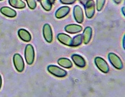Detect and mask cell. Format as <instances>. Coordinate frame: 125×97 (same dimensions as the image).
<instances>
[{
	"label": "cell",
	"instance_id": "obj_20",
	"mask_svg": "<svg viewBox=\"0 0 125 97\" xmlns=\"http://www.w3.org/2000/svg\"><path fill=\"white\" fill-rule=\"evenodd\" d=\"M105 0H96V9L98 11H100L103 9L104 6L105 5Z\"/></svg>",
	"mask_w": 125,
	"mask_h": 97
},
{
	"label": "cell",
	"instance_id": "obj_15",
	"mask_svg": "<svg viewBox=\"0 0 125 97\" xmlns=\"http://www.w3.org/2000/svg\"><path fill=\"white\" fill-rule=\"evenodd\" d=\"M18 34L20 39L24 42H29L31 40V34L24 29H20L18 31Z\"/></svg>",
	"mask_w": 125,
	"mask_h": 97
},
{
	"label": "cell",
	"instance_id": "obj_8",
	"mask_svg": "<svg viewBox=\"0 0 125 97\" xmlns=\"http://www.w3.org/2000/svg\"><path fill=\"white\" fill-rule=\"evenodd\" d=\"M73 14H74V18L78 23H83L84 20L83 12L82 8L80 5H76L74 7Z\"/></svg>",
	"mask_w": 125,
	"mask_h": 97
},
{
	"label": "cell",
	"instance_id": "obj_23",
	"mask_svg": "<svg viewBox=\"0 0 125 97\" xmlns=\"http://www.w3.org/2000/svg\"><path fill=\"white\" fill-rule=\"evenodd\" d=\"M113 1L115 2V3L119 4V3H121V1H122V0H113Z\"/></svg>",
	"mask_w": 125,
	"mask_h": 97
},
{
	"label": "cell",
	"instance_id": "obj_22",
	"mask_svg": "<svg viewBox=\"0 0 125 97\" xmlns=\"http://www.w3.org/2000/svg\"><path fill=\"white\" fill-rule=\"evenodd\" d=\"M76 0H60V2L62 4L65 5H71L75 3Z\"/></svg>",
	"mask_w": 125,
	"mask_h": 97
},
{
	"label": "cell",
	"instance_id": "obj_1",
	"mask_svg": "<svg viewBox=\"0 0 125 97\" xmlns=\"http://www.w3.org/2000/svg\"><path fill=\"white\" fill-rule=\"evenodd\" d=\"M25 59L28 65H32L35 60V50L31 44H27L25 48Z\"/></svg>",
	"mask_w": 125,
	"mask_h": 97
},
{
	"label": "cell",
	"instance_id": "obj_17",
	"mask_svg": "<svg viewBox=\"0 0 125 97\" xmlns=\"http://www.w3.org/2000/svg\"><path fill=\"white\" fill-rule=\"evenodd\" d=\"M58 63L61 66L66 68H70L72 66V63L70 59L67 58H60L57 61Z\"/></svg>",
	"mask_w": 125,
	"mask_h": 97
},
{
	"label": "cell",
	"instance_id": "obj_24",
	"mask_svg": "<svg viewBox=\"0 0 125 97\" xmlns=\"http://www.w3.org/2000/svg\"><path fill=\"white\" fill-rule=\"evenodd\" d=\"M1 84H2V80H1V76L0 75V89L1 87Z\"/></svg>",
	"mask_w": 125,
	"mask_h": 97
},
{
	"label": "cell",
	"instance_id": "obj_29",
	"mask_svg": "<svg viewBox=\"0 0 125 97\" xmlns=\"http://www.w3.org/2000/svg\"><path fill=\"white\" fill-rule=\"evenodd\" d=\"M0 1H2V0H0Z\"/></svg>",
	"mask_w": 125,
	"mask_h": 97
},
{
	"label": "cell",
	"instance_id": "obj_25",
	"mask_svg": "<svg viewBox=\"0 0 125 97\" xmlns=\"http://www.w3.org/2000/svg\"><path fill=\"white\" fill-rule=\"evenodd\" d=\"M55 0H50V1L51 2V3L52 4H54V3H55Z\"/></svg>",
	"mask_w": 125,
	"mask_h": 97
},
{
	"label": "cell",
	"instance_id": "obj_9",
	"mask_svg": "<svg viewBox=\"0 0 125 97\" xmlns=\"http://www.w3.org/2000/svg\"><path fill=\"white\" fill-rule=\"evenodd\" d=\"M57 39L60 43L63 44L68 46H71L72 39L69 35L64 34V33H59L57 35Z\"/></svg>",
	"mask_w": 125,
	"mask_h": 97
},
{
	"label": "cell",
	"instance_id": "obj_11",
	"mask_svg": "<svg viewBox=\"0 0 125 97\" xmlns=\"http://www.w3.org/2000/svg\"><path fill=\"white\" fill-rule=\"evenodd\" d=\"M72 59L76 66L80 68H84L86 65L85 60L82 56L78 54H73L72 55Z\"/></svg>",
	"mask_w": 125,
	"mask_h": 97
},
{
	"label": "cell",
	"instance_id": "obj_19",
	"mask_svg": "<svg viewBox=\"0 0 125 97\" xmlns=\"http://www.w3.org/2000/svg\"><path fill=\"white\" fill-rule=\"evenodd\" d=\"M41 5L43 7V9L46 11H49L52 9V4L51 3V2L50 1V0H40Z\"/></svg>",
	"mask_w": 125,
	"mask_h": 97
},
{
	"label": "cell",
	"instance_id": "obj_10",
	"mask_svg": "<svg viewBox=\"0 0 125 97\" xmlns=\"http://www.w3.org/2000/svg\"><path fill=\"white\" fill-rule=\"evenodd\" d=\"M70 11V8L68 6H63L61 7L59 9H57L55 14V16L57 19H60L62 18H64V16H66Z\"/></svg>",
	"mask_w": 125,
	"mask_h": 97
},
{
	"label": "cell",
	"instance_id": "obj_26",
	"mask_svg": "<svg viewBox=\"0 0 125 97\" xmlns=\"http://www.w3.org/2000/svg\"><path fill=\"white\" fill-rule=\"evenodd\" d=\"M124 42H125V37H123V48H125V44H124Z\"/></svg>",
	"mask_w": 125,
	"mask_h": 97
},
{
	"label": "cell",
	"instance_id": "obj_3",
	"mask_svg": "<svg viewBox=\"0 0 125 97\" xmlns=\"http://www.w3.org/2000/svg\"><path fill=\"white\" fill-rule=\"evenodd\" d=\"M48 70L50 74L58 78H63L67 75L66 70L55 65H49L48 66Z\"/></svg>",
	"mask_w": 125,
	"mask_h": 97
},
{
	"label": "cell",
	"instance_id": "obj_13",
	"mask_svg": "<svg viewBox=\"0 0 125 97\" xmlns=\"http://www.w3.org/2000/svg\"><path fill=\"white\" fill-rule=\"evenodd\" d=\"M82 27L80 25H77V24H70V25H67L64 27V30L68 33H71V34H75V33H78L80 31H82Z\"/></svg>",
	"mask_w": 125,
	"mask_h": 97
},
{
	"label": "cell",
	"instance_id": "obj_6",
	"mask_svg": "<svg viewBox=\"0 0 125 97\" xmlns=\"http://www.w3.org/2000/svg\"><path fill=\"white\" fill-rule=\"evenodd\" d=\"M94 63H95L97 68L101 72H104V73H107V72H109V65H108L107 62L103 58L100 57H96L94 59Z\"/></svg>",
	"mask_w": 125,
	"mask_h": 97
},
{
	"label": "cell",
	"instance_id": "obj_4",
	"mask_svg": "<svg viewBox=\"0 0 125 97\" xmlns=\"http://www.w3.org/2000/svg\"><path fill=\"white\" fill-rule=\"evenodd\" d=\"M108 59H109V61L112 64V65L117 69L121 70L123 68V61H121L120 57L115 54L109 53L108 54Z\"/></svg>",
	"mask_w": 125,
	"mask_h": 97
},
{
	"label": "cell",
	"instance_id": "obj_12",
	"mask_svg": "<svg viewBox=\"0 0 125 97\" xmlns=\"http://www.w3.org/2000/svg\"><path fill=\"white\" fill-rule=\"evenodd\" d=\"M93 34V29L91 27H87L84 29L83 33L82 34V38H83V43L85 44H87L89 43L92 37Z\"/></svg>",
	"mask_w": 125,
	"mask_h": 97
},
{
	"label": "cell",
	"instance_id": "obj_14",
	"mask_svg": "<svg viewBox=\"0 0 125 97\" xmlns=\"http://www.w3.org/2000/svg\"><path fill=\"white\" fill-rule=\"evenodd\" d=\"M0 12L3 14V15L7 16L9 18H14L16 16V12L14 9L9 7H3L1 8Z\"/></svg>",
	"mask_w": 125,
	"mask_h": 97
},
{
	"label": "cell",
	"instance_id": "obj_2",
	"mask_svg": "<svg viewBox=\"0 0 125 97\" xmlns=\"http://www.w3.org/2000/svg\"><path fill=\"white\" fill-rule=\"evenodd\" d=\"M87 18H92L95 13V3L93 0H87L84 4Z\"/></svg>",
	"mask_w": 125,
	"mask_h": 97
},
{
	"label": "cell",
	"instance_id": "obj_21",
	"mask_svg": "<svg viewBox=\"0 0 125 97\" xmlns=\"http://www.w3.org/2000/svg\"><path fill=\"white\" fill-rule=\"evenodd\" d=\"M27 5L31 9H35L37 7V2L36 0H26Z\"/></svg>",
	"mask_w": 125,
	"mask_h": 97
},
{
	"label": "cell",
	"instance_id": "obj_16",
	"mask_svg": "<svg viewBox=\"0 0 125 97\" xmlns=\"http://www.w3.org/2000/svg\"><path fill=\"white\" fill-rule=\"evenodd\" d=\"M10 5L16 9H23L25 7V3L22 0H9Z\"/></svg>",
	"mask_w": 125,
	"mask_h": 97
},
{
	"label": "cell",
	"instance_id": "obj_27",
	"mask_svg": "<svg viewBox=\"0 0 125 97\" xmlns=\"http://www.w3.org/2000/svg\"><path fill=\"white\" fill-rule=\"evenodd\" d=\"M123 15H125V12H124V9H125V7H123Z\"/></svg>",
	"mask_w": 125,
	"mask_h": 97
},
{
	"label": "cell",
	"instance_id": "obj_5",
	"mask_svg": "<svg viewBox=\"0 0 125 97\" xmlns=\"http://www.w3.org/2000/svg\"><path fill=\"white\" fill-rule=\"evenodd\" d=\"M13 62L16 70L19 72H23V70H24L25 65H24L22 57L19 54H15L14 55Z\"/></svg>",
	"mask_w": 125,
	"mask_h": 97
},
{
	"label": "cell",
	"instance_id": "obj_18",
	"mask_svg": "<svg viewBox=\"0 0 125 97\" xmlns=\"http://www.w3.org/2000/svg\"><path fill=\"white\" fill-rule=\"evenodd\" d=\"M83 43V38H82V35L80 34L75 36L72 40V44L71 46L76 47L78 46H80Z\"/></svg>",
	"mask_w": 125,
	"mask_h": 97
},
{
	"label": "cell",
	"instance_id": "obj_28",
	"mask_svg": "<svg viewBox=\"0 0 125 97\" xmlns=\"http://www.w3.org/2000/svg\"><path fill=\"white\" fill-rule=\"evenodd\" d=\"M37 1H40V0H37Z\"/></svg>",
	"mask_w": 125,
	"mask_h": 97
},
{
	"label": "cell",
	"instance_id": "obj_7",
	"mask_svg": "<svg viewBox=\"0 0 125 97\" xmlns=\"http://www.w3.org/2000/svg\"><path fill=\"white\" fill-rule=\"evenodd\" d=\"M43 36L46 42L50 43L53 41V32L52 27L48 23H46L43 26Z\"/></svg>",
	"mask_w": 125,
	"mask_h": 97
}]
</instances>
